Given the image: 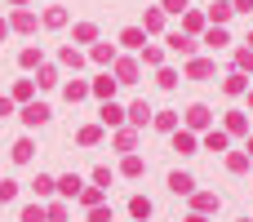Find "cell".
Here are the masks:
<instances>
[{"label": "cell", "instance_id": "6da1fadb", "mask_svg": "<svg viewBox=\"0 0 253 222\" xmlns=\"http://www.w3.org/2000/svg\"><path fill=\"white\" fill-rule=\"evenodd\" d=\"M213 125V111L205 107V102H196V107H187V129L196 133V129H209Z\"/></svg>", "mask_w": 253, "mask_h": 222}, {"label": "cell", "instance_id": "7a4b0ae2", "mask_svg": "<svg viewBox=\"0 0 253 222\" xmlns=\"http://www.w3.org/2000/svg\"><path fill=\"white\" fill-rule=\"evenodd\" d=\"M44 120H49V107H44V102H22V125L36 129V125H44Z\"/></svg>", "mask_w": 253, "mask_h": 222}, {"label": "cell", "instance_id": "3957f363", "mask_svg": "<svg viewBox=\"0 0 253 222\" xmlns=\"http://www.w3.org/2000/svg\"><path fill=\"white\" fill-rule=\"evenodd\" d=\"M165 44H169V49H173V53H182V58H191V53H196V40H191V36H187V31H173V36H169V40H165Z\"/></svg>", "mask_w": 253, "mask_h": 222}, {"label": "cell", "instance_id": "277c9868", "mask_svg": "<svg viewBox=\"0 0 253 222\" xmlns=\"http://www.w3.org/2000/svg\"><path fill=\"white\" fill-rule=\"evenodd\" d=\"M138 80V62L133 58H116V85H133Z\"/></svg>", "mask_w": 253, "mask_h": 222}, {"label": "cell", "instance_id": "5b68a950", "mask_svg": "<svg viewBox=\"0 0 253 222\" xmlns=\"http://www.w3.org/2000/svg\"><path fill=\"white\" fill-rule=\"evenodd\" d=\"M213 209H218L213 191H191V214H213Z\"/></svg>", "mask_w": 253, "mask_h": 222}, {"label": "cell", "instance_id": "8992f818", "mask_svg": "<svg viewBox=\"0 0 253 222\" xmlns=\"http://www.w3.org/2000/svg\"><path fill=\"white\" fill-rule=\"evenodd\" d=\"M209 76H213V62L209 58H191L187 62V80H209Z\"/></svg>", "mask_w": 253, "mask_h": 222}, {"label": "cell", "instance_id": "52a82bcc", "mask_svg": "<svg viewBox=\"0 0 253 222\" xmlns=\"http://www.w3.org/2000/svg\"><path fill=\"white\" fill-rule=\"evenodd\" d=\"M169 191H173V196H191V191H196V178H191V174H169Z\"/></svg>", "mask_w": 253, "mask_h": 222}, {"label": "cell", "instance_id": "ba28073f", "mask_svg": "<svg viewBox=\"0 0 253 222\" xmlns=\"http://www.w3.org/2000/svg\"><path fill=\"white\" fill-rule=\"evenodd\" d=\"M120 44H125V49H142V44H147V31H142V27H125V31H120Z\"/></svg>", "mask_w": 253, "mask_h": 222}, {"label": "cell", "instance_id": "9c48e42d", "mask_svg": "<svg viewBox=\"0 0 253 222\" xmlns=\"http://www.w3.org/2000/svg\"><path fill=\"white\" fill-rule=\"evenodd\" d=\"M89 93H98L102 102H111V93H116V76H98V80L89 85Z\"/></svg>", "mask_w": 253, "mask_h": 222}, {"label": "cell", "instance_id": "30bf717a", "mask_svg": "<svg viewBox=\"0 0 253 222\" xmlns=\"http://www.w3.org/2000/svg\"><path fill=\"white\" fill-rule=\"evenodd\" d=\"M80 187H84V182H80V178H76V174H62V178H58V182H53V191H62V196H67V200H71V196H80Z\"/></svg>", "mask_w": 253, "mask_h": 222}, {"label": "cell", "instance_id": "8fae6325", "mask_svg": "<svg viewBox=\"0 0 253 222\" xmlns=\"http://www.w3.org/2000/svg\"><path fill=\"white\" fill-rule=\"evenodd\" d=\"M231 13H236V9H231V0H213V4H209V22H218V27H222Z\"/></svg>", "mask_w": 253, "mask_h": 222}, {"label": "cell", "instance_id": "7c38bea8", "mask_svg": "<svg viewBox=\"0 0 253 222\" xmlns=\"http://www.w3.org/2000/svg\"><path fill=\"white\" fill-rule=\"evenodd\" d=\"M71 40H76V44H93V40H98V27H93V22H80V27H71Z\"/></svg>", "mask_w": 253, "mask_h": 222}, {"label": "cell", "instance_id": "4fadbf2b", "mask_svg": "<svg viewBox=\"0 0 253 222\" xmlns=\"http://www.w3.org/2000/svg\"><path fill=\"white\" fill-rule=\"evenodd\" d=\"M222 89H227V93H231V98H240V93H245V89H249V80H245V71H231V76H227V80H222Z\"/></svg>", "mask_w": 253, "mask_h": 222}, {"label": "cell", "instance_id": "5bb4252c", "mask_svg": "<svg viewBox=\"0 0 253 222\" xmlns=\"http://www.w3.org/2000/svg\"><path fill=\"white\" fill-rule=\"evenodd\" d=\"M62 98H67V102H84V98H89V85H84V80H71V85H62Z\"/></svg>", "mask_w": 253, "mask_h": 222}, {"label": "cell", "instance_id": "9a60e30c", "mask_svg": "<svg viewBox=\"0 0 253 222\" xmlns=\"http://www.w3.org/2000/svg\"><path fill=\"white\" fill-rule=\"evenodd\" d=\"M151 116H156V111H151L147 102H133V107H129V120H133V129H142V125H151Z\"/></svg>", "mask_w": 253, "mask_h": 222}, {"label": "cell", "instance_id": "2e32d148", "mask_svg": "<svg viewBox=\"0 0 253 222\" xmlns=\"http://www.w3.org/2000/svg\"><path fill=\"white\" fill-rule=\"evenodd\" d=\"M227 142H231L227 129H209V133H205V147H209V151H227Z\"/></svg>", "mask_w": 253, "mask_h": 222}, {"label": "cell", "instance_id": "e0dca14e", "mask_svg": "<svg viewBox=\"0 0 253 222\" xmlns=\"http://www.w3.org/2000/svg\"><path fill=\"white\" fill-rule=\"evenodd\" d=\"M9 156H13V160H18V165H27V160H31V156H36V142H31V138H18V142H13V151H9Z\"/></svg>", "mask_w": 253, "mask_h": 222}, {"label": "cell", "instance_id": "ac0fdd59", "mask_svg": "<svg viewBox=\"0 0 253 222\" xmlns=\"http://www.w3.org/2000/svg\"><path fill=\"white\" fill-rule=\"evenodd\" d=\"M9 27H13V31H36V13H31V9H18Z\"/></svg>", "mask_w": 253, "mask_h": 222}, {"label": "cell", "instance_id": "d6986e66", "mask_svg": "<svg viewBox=\"0 0 253 222\" xmlns=\"http://www.w3.org/2000/svg\"><path fill=\"white\" fill-rule=\"evenodd\" d=\"M227 133H249V116L245 111H227Z\"/></svg>", "mask_w": 253, "mask_h": 222}, {"label": "cell", "instance_id": "ffe728a7", "mask_svg": "<svg viewBox=\"0 0 253 222\" xmlns=\"http://www.w3.org/2000/svg\"><path fill=\"white\" fill-rule=\"evenodd\" d=\"M173 147H178L182 156H191V151H196V138H191V129H173Z\"/></svg>", "mask_w": 253, "mask_h": 222}, {"label": "cell", "instance_id": "44dd1931", "mask_svg": "<svg viewBox=\"0 0 253 222\" xmlns=\"http://www.w3.org/2000/svg\"><path fill=\"white\" fill-rule=\"evenodd\" d=\"M36 85H40V89H53V85H58V71L40 62V67H36Z\"/></svg>", "mask_w": 253, "mask_h": 222}, {"label": "cell", "instance_id": "7402d4cb", "mask_svg": "<svg viewBox=\"0 0 253 222\" xmlns=\"http://www.w3.org/2000/svg\"><path fill=\"white\" fill-rule=\"evenodd\" d=\"M151 120H156V129H165V133H173V129H178V111H156Z\"/></svg>", "mask_w": 253, "mask_h": 222}, {"label": "cell", "instance_id": "603a6c76", "mask_svg": "<svg viewBox=\"0 0 253 222\" xmlns=\"http://www.w3.org/2000/svg\"><path fill=\"white\" fill-rule=\"evenodd\" d=\"M129 214H133L138 222H142V218H151V200H147V196H133V200H129Z\"/></svg>", "mask_w": 253, "mask_h": 222}, {"label": "cell", "instance_id": "cb8c5ba5", "mask_svg": "<svg viewBox=\"0 0 253 222\" xmlns=\"http://www.w3.org/2000/svg\"><path fill=\"white\" fill-rule=\"evenodd\" d=\"M165 27V9H147V18H142V31H160Z\"/></svg>", "mask_w": 253, "mask_h": 222}, {"label": "cell", "instance_id": "d4e9b609", "mask_svg": "<svg viewBox=\"0 0 253 222\" xmlns=\"http://www.w3.org/2000/svg\"><path fill=\"white\" fill-rule=\"evenodd\" d=\"M182 27H187V36H196V31L205 27V13H196V9H187V13H182Z\"/></svg>", "mask_w": 253, "mask_h": 222}, {"label": "cell", "instance_id": "484cf974", "mask_svg": "<svg viewBox=\"0 0 253 222\" xmlns=\"http://www.w3.org/2000/svg\"><path fill=\"white\" fill-rule=\"evenodd\" d=\"M138 53H142V62H151V67H160V62H165V49H160V44H142Z\"/></svg>", "mask_w": 253, "mask_h": 222}, {"label": "cell", "instance_id": "4316f807", "mask_svg": "<svg viewBox=\"0 0 253 222\" xmlns=\"http://www.w3.org/2000/svg\"><path fill=\"white\" fill-rule=\"evenodd\" d=\"M178 80H182V76H178L173 67H160V76H156V85H160V89H178Z\"/></svg>", "mask_w": 253, "mask_h": 222}, {"label": "cell", "instance_id": "83f0119b", "mask_svg": "<svg viewBox=\"0 0 253 222\" xmlns=\"http://www.w3.org/2000/svg\"><path fill=\"white\" fill-rule=\"evenodd\" d=\"M31 93H36V80H18L13 85V102H31Z\"/></svg>", "mask_w": 253, "mask_h": 222}, {"label": "cell", "instance_id": "f1b7e54d", "mask_svg": "<svg viewBox=\"0 0 253 222\" xmlns=\"http://www.w3.org/2000/svg\"><path fill=\"white\" fill-rule=\"evenodd\" d=\"M98 116H102V125H120V120H125V111H120L116 102H102V111H98Z\"/></svg>", "mask_w": 253, "mask_h": 222}, {"label": "cell", "instance_id": "f546056e", "mask_svg": "<svg viewBox=\"0 0 253 222\" xmlns=\"http://www.w3.org/2000/svg\"><path fill=\"white\" fill-rule=\"evenodd\" d=\"M227 169H231V174H249V156H245V151H231V156H227Z\"/></svg>", "mask_w": 253, "mask_h": 222}, {"label": "cell", "instance_id": "4dcf8cb0", "mask_svg": "<svg viewBox=\"0 0 253 222\" xmlns=\"http://www.w3.org/2000/svg\"><path fill=\"white\" fill-rule=\"evenodd\" d=\"M205 44H209V49H222V44H227V27H209Z\"/></svg>", "mask_w": 253, "mask_h": 222}, {"label": "cell", "instance_id": "1f68e13d", "mask_svg": "<svg viewBox=\"0 0 253 222\" xmlns=\"http://www.w3.org/2000/svg\"><path fill=\"white\" fill-rule=\"evenodd\" d=\"M18 62L31 71V67H40V62H44V53H40V49H22V53H18Z\"/></svg>", "mask_w": 253, "mask_h": 222}, {"label": "cell", "instance_id": "d6a6232c", "mask_svg": "<svg viewBox=\"0 0 253 222\" xmlns=\"http://www.w3.org/2000/svg\"><path fill=\"white\" fill-rule=\"evenodd\" d=\"M111 182H116V174H111L107 165H98V169H93V187H102V191H107Z\"/></svg>", "mask_w": 253, "mask_h": 222}, {"label": "cell", "instance_id": "836d02e7", "mask_svg": "<svg viewBox=\"0 0 253 222\" xmlns=\"http://www.w3.org/2000/svg\"><path fill=\"white\" fill-rule=\"evenodd\" d=\"M80 205H102V187H80Z\"/></svg>", "mask_w": 253, "mask_h": 222}, {"label": "cell", "instance_id": "e575fe53", "mask_svg": "<svg viewBox=\"0 0 253 222\" xmlns=\"http://www.w3.org/2000/svg\"><path fill=\"white\" fill-rule=\"evenodd\" d=\"M93 62H102V67L116 62V49H111V44H93Z\"/></svg>", "mask_w": 253, "mask_h": 222}, {"label": "cell", "instance_id": "d590c367", "mask_svg": "<svg viewBox=\"0 0 253 222\" xmlns=\"http://www.w3.org/2000/svg\"><path fill=\"white\" fill-rule=\"evenodd\" d=\"M98 138H102V129H98V125H84V129H80V147H93Z\"/></svg>", "mask_w": 253, "mask_h": 222}, {"label": "cell", "instance_id": "8d00e7d4", "mask_svg": "<svg viewBox=\"0 0 253 222\" xmlns=\"http://www.w3.org/2000/svg\"><path fill=\"white\" fill-rule=\"evenodd\" d=\"M133 142H138L133 129H120V133H116V147H120V151H133Z\"/></svg>", "mask_w": 253, "mask_h": 222}, {"label": "cell", "instance_id": "74e56055", "mask_svg": "<svg viewBox=\"0 0 253 222\" xmlns=\"http://www.w3.org/2000/svg\"><path fill=\"white\" fill-rule=\"evenodd\" d=\"M120 169H125L129 178H138V174H142L147 165H142V156H125V165H120Z\"/></svg>", "mask_w": 253, "mask_h": 222}, {"label": "cell", "instance_id": "f35d334b", "mask_svg": "<svg viewBox=\"0 0 253 222\" xmlns=\"http://www.w3.org/2000/svg\"><path fill=\"white\" fill-rule=\"evenodd\" d=\"M31 191H36V196H53V178H49V174H40V178L31 182Z\"/></svg>", "mask_w": 253, "mask_h": 222}, {"label": "cell", "instance_id": "ab89813d", "mask_svg": "<svg viewBox=\"0 0 253 222\" xmlns=\"http://www.w3.org/2000/svg\"><path fill=\"white\" fill-rule=\"evenodd\" d=\"M13 196H18V182L13 178H0V205H9Z\"/></svg>", "mask_w": 253, "mask_h": 222}, {"label": "cell", "instance_id": "60d3db41", "mask_svg": "<svg viewBox=\"0 0 253 222\" xmlns=\"http://www.w3.org/2000/svg\"><path fill=\"white\" fill-rule=\"evenodd\" d=\"M236 67H240V71H253V49H249V44L236 49Z\"/></svg>", "mask_w": 253, "mask_h": 222}, {"label": "cell", "instance_id": "b9f144b4", "mask_svg": "<svg viewBox=\"0 0 253 222\" xmlns=\"http://www.w3.org/2000/svg\"><path fill=\"white\" fill-rule=\"evenodd\" d=\"M62 22H67V13H62L58 4H53V9H44V27H62Z\"/></svg>", "mask_w": 253, "mask_h": 222}, {"label": "cell", "instance_id": "7bdbcfd3", "mask_svg": "<svg viewBox=\"0 0 253 222\" xmlns=\"http://www.w3.org/2000/svg\"><path fill=\"white\" fill-rule=\"evenodd\" d=\"M58 58H62V67H80V62H84V53H76V49H71V44H67V49H62V53H58Z\"/></svg>", "mask_w": 253, "mask_h": 222}, {"label": "cell", "instance_id": "ee69618b", "mask_svg": "<svg viewBox=\"0 0 253 222\" xmlns=\"http://www.w3.org/2000/svg\"><path fill=\"white\" fill-rule=\"evenodd\" d=\"M44 222H67V205H49L44 209Z\"/></svg>", "mask_w": 253, "mask_h": 222}, {"label": "cell", "instance_id": "f6af8a7d", "mask_svg": "<svg viewBox=\"0 0 253 222\" xmlns=\"http://www.w3.org/2000/svg\"><path fill=\"white\" fill-rule=\"evenodd\" d=\"M22 222H44V209H40V205H27V209H22Z\"/></svg>", "mask_w": 253, "mask_h": 222}, {"label": "cell", "instance_id": "bcb514c9", "mask_svg": "<svg viewBox=\"0 0 253 222\" xmlns=\"http://www.w3.org/2000/svg\"><path fill=\"white\" fill-rule=\"evenodd\" d=\"M165 13H187V0H160Z\"/></svg>", "mask_w": 253, "mask_h": 222}, {"label": "cell", "instance_id": "7dc6e473", "mask_svg": "<svg viewBox=\"0 0 253 222\" xmlns=\"http://www.w3.org/2000/svg\"><path fill=\"white\" fill-rule=\"evenodd\" d=\"M89 222H111V209H102V205H93V209H89Z\"/></svg>", "mask_w": 253, "mask_h": 222}, {"label": "cell", "instance_id": "c3c4849f", "mask_svg": "<svg viewBox=\"0 0 253 222\" xmlns=\"http://www.w3.org/2000/svg\"><path fill=\"white\" fill-rule=\"evenodd\" d=\"M13 116V98H0V120H9Z\"/></svg>", "mask_w": 253, "mask_h": 222}, {"label": "cell", "instance_id": "681fc988", "mask_svg": "<svg viewBox=\"0 0 253 222\" xmlns=\"http://www.w3.org/2000/svg\"><path fill=\"white\" fill-rule=\"evenodd\" d=\"M231 9H236V13H249V9H253V0H231Z\"/></svg>", "mask_w": 253, "mask_h": 222}, {"label": "cell", "instance_id": "f907efd6", "mask_svg": "<svg viewBox=\"0 0 253 222\" xmlns=\"http://www.w3.org/2000/svg\"><path fill=\"white\" fill-rule=\"evenodd\" d=\"M4 36H9V22H4V18H0V40H4Z\"/></svg>", "mask_w": 253, "mask_h": 222}, {"label": "cell", "instance_id": "816d5d0a", "mask_svg": "<svg viewBox=\"0 0 253 222\" xmlns=\"http://www.w3.org/2000/svg\"><path fill=\"white\" fill-rule=\"evenodd\" d=\"M187 222H205V214H187Z\"/></svg>", "mask_w": 253, "mask_h": 222}, {"label": "cell", "instance_id": "f5cc1de1", "mask_svg": "<svg viewBox=\"0 0 253 222\" xmlns=\"http://www.w3.org/2000/svg\"><path fill=\"white\" fill-rule=\"evenodd\" d=\"M249 160H253V138H249Z\"/></svg>", "mask_w": 253, "mask_h": 222}, {"label": "cell", "instance_id": "db71d44e", "mask_svg": "<svg viewBox=\"0 0 253 222\" xmlns=\"http://www.w3.org/2000/svg\"><path fill=\"white\" fill-rule=\"evenodd\" d=\"M9 4H27V0H9Z\"/></svg>", "mask_w": 253, "mask_h": 222}, {"label": "cell", "instance_id": "11a10c76", "mask_svg": "<svg viewBox=\"0 0 253 222\" xmlns=\"http://www.w3.org/2000/svg\"><path fill=\"white\" fill-rule=\"evenodd\" d=\"M249 49H253V36H249Z\"/></svg>", "mask_w": 253, "mask_h": 222}, {"label": "cell", "instance_id": "9f6ffc18", "mask_svg": "<svg viewBox=\"0 0 253 222\" xmlns=\"http://www.w3.org/2000/svg\"><path fill=\"white\" fill-rule=\"evenodd\" d=\"M249 98H253V93H249Z\"/></svg>", "mask_w": 253, "mask_h": 222}, {"label": "cell", "instance_id": "6f0895ef", "mask_svg": "<svg viewBox=\"0 0 253 222\" xmlns=\"http://www.w3.org/2000/svg\"><path fill=\"white\" fill-rule=\"evenodd\" d=\"M245 222H249V218H245Z\"/></svg>", "mask_w": 253, "mask_h": 222}]
</instances>
